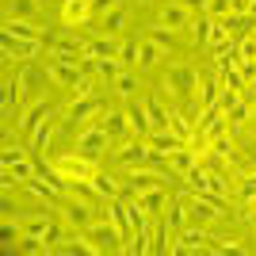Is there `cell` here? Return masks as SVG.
I'll list each match as a JSON object with an SVG mask.
<instances>
[{"instance_id":"1","label":"cell","mask_w":256,"mask_h":256,"mask_svg":"<svg viewBox=\"0 0 256 256\" xmlns=\"http://www.w3.org/2000/svg\"><path fill=\"white\" fill-rule=\"evenodd\" d=\"M50 168L58 172V176H65V180L73 184V180H92V176H96V160L92 157H84V153H65V157H58V160H50Z\"/></svg>"},{"instance_id":"2","label":"cell","mask_w":256,"mask_h":256,"mask_svg":"<svg viewBox=\"0 0 256 256\" xmlns=\"http://www.w3.org/2000/svg\"><path fill=\"white\" fill-rule=\"evenodd\" d=\"M42 46L46 54L62 58V62H73V65H80V58L88 54V38H76V34H46Z\"/></svg>"},{"instance_id":"3","label":"cell","mask_w":256,"mask_h":256,"mask_svg":"<svg viewBox=\"0 0 256 256\" xmlns=\"http://www.w3.org/2000/svg\"><path fill=\"white\" fill-rule=\"evenodd\" d=\"M160 88L168 92V96H195V88H199V69L195 65H172Z\"/></svg>"},{"instance_id":"4","label":"cell","mask_w":256,"mask_h":256,"mask_svg":"<svg viewBox=\"0 0 256 256\" xmlns=\"http://www.w3.org/2000/svg\"><path fill=\"white\" fill-rule=\"evenodd\" d=\"M84 237L100 248V252H118V248L126 245V237L118 234V226L111 222V218H107V222H92V226L84 230Z\"/></svg>"},{"instance_id":"5","label":"cell","mask_w":256,"mask_h":256,"mask_svg":"<svg viewBox=\"0 0 256 256\" xmlns=\"http://www.w3.org/2000/svg\"><path fill=\"white\" fill-rule=\"evenodd\" d=\"M107 142H111V134H107L104 126H84L80 134H76V142H73V150L76 153H84V157H92V160H100V153L107 150Z\"/></svg>"},{"instance_id":"6","label":"cell","mask_w":256,"mask_h":256,"mask_svg":"<svg viewBox=\"0 0 256 256\" xmlns=\"http://www.w3.org/2000/svg\"><path fill=\"white\" fill-rule=\"evenodd\" d=\"M206 241H214L210 234H206L203 226H184L180 230V241L172 245V252H214V245H206Z\"/></svg>"},{"instance_id":"7","label":"cell","mask_w":256,"mask_h":256,"mask_svg":"<svg viewBox=\"0 0 256 256\" xmlns=\"http://www.w3.org/2000/svg\"><path fill=\"white\" fill-rule=\"evenodd\" d=\"M153 188H164V176H160L157 168H150V164H142V168H130V180L126 188H122V195H142V192H153Z\"/></svg>"},{"instance_id":"8","label":"cell","mask_w":256,"mask_h":256,"mask_svg":"<svg viewBox=\"0 0 256 256\" xmlns=\"http://www.w3.org/2000/svg\"><path fill=\"white\" fill-rule=\"evenodd\" d=\"M0 50H4V58H8V62H16V58H20V62H27V58H34V54L42 50V42H38V38H20V34H0Z\"/></svg>"},{"instance_id":"9","label":"cell","mask_w":256,"mask_h":256,"mask_svg":"<svg viewBox=\"0 0 256 256\" xmlns=\"http://www.w3.org/2000/svg\"><path fill=\"white\" fill-rule=\"evenodd\" d=\"M46 76H50L54 84H62V88H76L80 80H84L80 65H73V62H62V58H54V54H50V62H46Z\"/></svg>"},{"instance_id":"10","label":"cell","mask_w":256,"mask_h":256,"mask_svg":"<svg viewBox=\"0 0 256 256\" xmlns=\"http://www.w3.org/2000/svg\"><path fill=\"white\" fill-rule=\"evenodd\" d=\"M146 146H150V153L157 160H168L172 153L180 150V146H188V142H184L180 134H172V130H150V134H146Z\"/></svg>"},{"instance_id":"11","label":"cell","mask_w":256,"mask_h":256,"mask_svg":"<svg viewBox=\"0 0 256 256\" xmlns=\"http://www.w3.org/2000/svg\"><path fill=\"white\" fill-rule=\"evenodd\" d=\"M20 230L23 234H31V237H46V241H62V234H58V226H54L50 214H27V218H20ZM58 248V245H54Z\"/></svg>"},{"instance_id":"12","label":"cell","mask_w":256,"mask_h":256,"mask_svg":"<svg viewBox=\"0 0 256 256\" xmlns=\"http://www.w3.org/2000/svg\"><path fill=\"white\" fill-rule=\"evenodd\" d=\"M58 206H62L65 226H73V230H80V234L92 226V206H88V203H80V199H69V195H65Z\"/></svg>"},{"instance_id":"13","label":"cell","mask_w":256,"mask_h":256,"mask_svg":"<svg viewBox=\"0 0 256 256\" xmlns=\"http://www.w3.org/2000/svg\"><path fill=\"white\" fill-rule=\"evenodd\" d=\"M115 160L122 164V168H142V164L153 160V153H150V146H146V138H134V142H126V146L115 153Z\"/></svg>"},{"instance_id":"14","label":"cell","mask_w":256,"mask_h":256,"mask_svg":"<svg viewBox=\"0 0 256 256\" xmlns=\"http://www.w3.org/2000/svg\"><path fill=\"white\" fill-rule=\"evenodd\" d=\"M122 111H126V118H130V134H134V138H146V134L153 130L146 100H138V96H134V100H126V107H122Z\"/></svg>"},{"instance_id":"15","label":"cell","mask_w":256,"mask_h":256,"mask_svg":"<svg viewBox=\"0 0 256 256\" xmlns=\"http://www.w3.org/2000/svg\"><path fill=\"white\" fill-rule=\"evenodd\" d=\"M160 27H168V31H184V27H192V8L184 4V0H172L160 8Z\"/></svg>"},{"instance_id":"16","label":"cell","mask_w":256,"mask_h":256,"mask_svg":"<svg viewBox=\"0 0 256 256\" xmlns=\"http://www.w3.org/2000/svg\"><path fill=\"white\" fill-rule=\"evenodd\" d=\"M104 111V100L100 96H76L73 104H69V111H65V118L69 122H88L92 115H100Z\"/></svg>"},{"instance_id":"17","label":"cell","mask_w":256,"mask_h":256,"mask_svg":"<svg viewBox=\"0 0 256 256\" xmlns=\"http://www.w3.org/2000/svg\"><path fill=\"white\" fill-rule=\"evenodd\" d=\"M96 122L107 130V134H111V142L122 138V134H130V118H126V111H115V107H104Z\"/></svg>"},{"instance_id":"18","label":"cell","mask_w":256,"mask_h":256,"mask_svg":"<svg viewBox=\"0 0 256 256\" xmlns=\"http://www.w3.org/2000/svg\"><path fill=\"white\" fill-rule=\"evenodd\" d=\"M46 115H54V107L46 104V100H34V104L27 107L23 115H16V118H20V130H23V134H34V130L42 126V118H46Z\"/></svg>"},{"instance_id":"19","label":"cell","mask_w":256,"mask_h":256,"mask_svg":"<svg viewBox=\"0 0 256 256\" xmlns=\"http://www.w3.org/2000/svg\"><path fill=\"white\" fill-rule=\"evenodd\" d=\"M92 16V0H65L62 4V23L65 27H80Z\"/></svg>"},{"instance_id":"20","label":"cell","mask_w":256,"mask_h":256,"mask_svg":"<svg viewBox=\"0 0 256 256\" xmlns=\"http://www.w3.org/2000/svg\"><path fill=\"white\" fill-rule=\"evenodd\" d=\"M126 20H130V8H126V4H115V8H107L104 16H100V31H104V34H115V31L126 27Z\"/></svg>"},{"instance_id":"21","label":"cell","mask_w":256,"mask_h":256,"mask_svg":"<svg viewBox=\"0 0 256 256\" xmlns=\"http://www.w3.org/2000/svg\"><path fill=\"white\" fill-rule=\"evenodd\" d=\"M118 50H122V42H118L115 34L100 31L96 38H88V54H92V58H118Z\"/></svg>"},{"instance_id":"22","label":"cell","mask_w":256,"mask_h":256,"mask_svg":"<svg viewBox=\"0 0 256 256\" xmlns=\"http://www.w3.org/2000/svg\"><path fill=\"white\" fill-rule=\"evenodd\" d=\"M160 58H164V46L157 38H142L138 42V69H153Z\"/></svg>"},{"instance_id":"23","label":"cell","mask_w":256,"mask_h":256,"mask_svg":"<svg viewBox=\"0 0 256 256\" xmlns=\"http://www.w3.org/2000/svg\"><path fill=\"white\" fill-rule=\"evenodd\" d=\"M218 96H222V76H210V80H199V92H195V100H199V107H214L218 104Z\"/></svg>"},{"instance_id":"24","label":"cell","mask_w":256,"mask_h":256,"mask_svg":"<svg viewBox=\"0 0 256 256\" xmlns=\"http://www.w3.org/2000/svg\"><path fill=\"white\" fill-rule=\"evenodd\" d=\"M168 130H172V134H180L184 142H192V138H195V118L172 107V111H168Z\"/></svg>"},{"instance_id":"25","label":"cell","mask_w":256,"mask_h":256,"mask_svg":"<svg viewBox=\"0 0 256 256\" xmlns=\"http://www.w3.org/2000/svg\"><path fill=\"white\" fill-rule=\"evenodd\" d=\"M4 31H8V34H20V38H38V42L46 38V31H38L31 20H16V16L4 20Z\"/></svg>"},{"instance_id":"26","label":"cell","mask_w":256,"mask_h":256,"mask_svg":"<svg viewBox=\"0 0 256 256\" xmlns=\"http://www.w3.org/2000/svg\"><path fill=\"white\" fill-rule=\"evenodd\" d=\"M164 222H168L172 230L180 234L184 226L192 222V214H188V199H176V203H168V206H164Z\"/></svg>"},{"instance_id":"27","label":"cell","mask_w":256,"mask_h":256,"mask_svg":"<svg viewBox=\"0 0 256 256\" xmlns=\"http://www.w3.org/2000/svg\"><path fill=\"white\" fill-rule=\"evenodd\" d=\"M111 88H115L122 100H134L138 96V88H142V80H138V73H130V69H122V73L111 80Z\"/></svg>"},{"instance_id":"28","label":"cell","mask_w":256,"mask_h":256,"mask_svg":"<svg viewBox=\"0 0 256 256\" xmlns=\"http://www.w3.org/2000/svg\"><path fill=\"white\" fill-rule=\"evenodd\" d=\"M210 27H214V16L199 12V16L192 20V27H188V31H192V42L195 46H206V42H210Z\"/></svg>"},{"instance_id":"29","label":"cell","mask_w":256,"mask_h":256,"mask_svg":"<svg viewBox=\"0 0 256 256\" xmlns=\"http://www.w3.org/2000/svg\"><path fill=\"white\" fill-rule=\"evenodd\" d=\"M184 184H188V192H206L210 188V172L203 168V160H195L192 168L184 172Z\"/></svg>"},{"instance_id":"30","label":"cell","mask_w":256,"mask_h":256,"mask_svg":"<svg viewBox=\"0 0 256 256\" xmlns=\"http://www.w3.org/2000/svg\"><path fill=\"white\" fill-rule=\"evenodd\" d=\"M58 252H65V256H96L100 248L88 241V237H69V241H62L58 245Z\"/></svg>"},{"instance_id":"31","label":"cell","mask_w":256,"mask_h":256,"mask_svg":"<svg viewBox=\"0 0 256 256\" xmlns=\"http://www.w3.org/2000/svg\"><path fill=\"white\" fill-rule=\"evenodd\" d=\"M16 80H20V92L27 96V92H34V84H42V80H50V76H46V69H34V65H23Z\"/></svg>"},{"instance_id":"32","label":"cell","mask_w":256,"mask_h":256,"mask_svg":"<svg viewBox=\"0 0 256 256\" xmlns=\"http://www.w3.org/2000/svg\"><path fill=\"white\" fill-rule=\"evenodd\" d=\"M54 115H58V111H54ZM54 115H46V118H42V126L31 134V150H46V146H50L54 130H58V118H54Z\"/></svg>"},{"instance_id":"33","label":"cell","mask_w":256,"mask_h":256,"mask_svg":"<svg viewBox=\"0 0 256 256\" xmlns=\"http://www.w3.org/2000/svg\"><path fill=\"white\" fill-rule=\"evenodd\" d=\"M134 199H138V203L146 206L150 214H160L164 206H168V195H164V188H153V192H142V195H134Z\"/></svg>"},{"instance_id":"34","label":"cell","mask_w":256,"mask_h":256,"mask_svg":"<svg viewBox=\"0 0 256 256\" xmlns=\"http://www.w3.org/2000/svg\"><path fill=\"white\" fill-rule=\"evenodd\" d=\"M237 199H241V206H252L256 203V168H248L241 180H237Z\"/></svg>"},{"instance_id":"35","label":"cell","mask_w":256,"mask_h":256,"mask_svg":"<svg viewBox=\"0 0 256 256\" xmlns=\"http://www.w3.org/2000/svg\"><path fill=\"white\" fill-rule=\"evenodd\" d=\"M92 184H96V192L104 195V199H118V195H122V184H118L115 176H107V172H96Z\"/></svg>"},{"instance_id":"36","label":"cell","mask_w":256,"mask_h":256,"mask_svg":"<svg viewBox=\"0 0 256 256\" xmlns=\"http://www.w3.org/2000/svg\"><path fill=\"white\" fill-rule=\"evenodd\" d=\"M195 160H199V150H188V146H180V150L168 157V164H172V172H180V176H184V172L192 168Z\"/></svg>"},{"instance_id":"37","label":"cell","mask_w":256,"mask_h":256,"mask_svg":"<svg viewBox=\"0 0 256 256\" xmlns=\"http://www.w3.org/2000/svg\"><path fill=\"white\" fill-rule=\"evenodd\" d=\"M248 118H252V104H245V100H241V104H234L230 111H226V122H230V134H234L237 126H245Z\"/></svg>"},{"instance_id":"38","label":"cell","mask_w":256,"mask_h":256,"mask_svg":"<svg viewBox=\"0 0 256 256\" xmlns=\"http://www.w3.org/2000/svg\"><path fill=\"white\" fill-rule=\"evenodd\" d=\"M210 153H214V157H222V160H234V157H237V142H234V134H218V138L210 142Z\"/></svg>"},{"instance_id":"39","label":"cell","mask_w":256,"mask_h":256,"mask_svg":"<svg viewBox=\"0 0 256 256\" xmlns=\"http://www.w3.org/2000/svg\"><path fill=\"white\" fill-rule=\"evenodd\" d=\"M146 107H150V122H153V130H168V107L160 104L157 96L146 100Z\"/></svg>"},{"instance_id":"40","label":"cell","mask_w":256,"mask_h":256,"mask_svg":"<svg viewBox=\"0 0 256 256\" xmlns=\"http://www.w3.org/2000/svg\"><path fill=\"white\" fill-rule=\"evenodd\" d=\"M23 100V92H20V80H8L4 84V96H0V107H4V118H12V111H16V104Z\"/></svg>"},{"instance_id":"41","label":"cell","mask_w":256,"mask_h":256,"mask_svg":"<svg viewBox=\"0 0 256 256\" xmlns=\"http://www.w3.org/2000/svg\"><path fill=\"white\" fill-rule=\"evenodd\" d=\"M8 16H16V20H34V16H38V0H8Z\"/></svg>"},{"instance_id":"42","label":"cell","mask_w":256,"mask_h":256,"mask_svg":"<svg viewBox=\"0 0 256 256\" xmlns=\"http://www.w3.org/2000/svg\"><path fill=\"white\" fill-rule=\"evenodd\" d=\"M230 42H234V34L226 31V23H222V20H214V27H210V42H206V46H210V54H218L222 46H230Z\"/></svg>"},{"instance_id":"43","label":"cell","mask_w":256,"mask_h":256,"mask_svg":"<svg viewBox=\"0 0 256 256\" xmlns=\"http://www.w3.org/2000/svg\"><path fill=\"white\" fill-rule=\"evenodd\" d=\"M168 230H172L168 222H160L150 234V252H168Z\"/></svg>"},{"instance_id":"44","label":"cell","mask_w":256,"mask_h":256,"mask_svg":"<svg viewBox=\"0 0 256 256\" xmlns=\"http://www.w3.org/2000/svg\"><path fill=\"white\" fill-rule=\"evenodd\" d=\"M218 76H222V88H237V92H245V88H248V80H245L241 69H226V73H218Z\"/></svg>"},{"instance_id":"45","label":"cell","mask_w":256,"mask_h":256,"mask_svg":"<svg viewBox=\"0 0 256 256\" xmlns=\"http://www.w3.org/2000/svg\"><path fill=\"white\" fill-rule=\"evenodd\" d=\"M237 54H241V62H256V31L237 38Z\"/></svg>"},{"instance_id":"46","label":"cell","mask_w":256,"mask_h":256,"mask_svg":"<svg viewBox=\"0 0 256 256\" xmlns=\"http://www.w3.org/2000/svg\"><path fill=\"white\" fill-rule=\"evenodd\" d=\"M118 73H122V62H118V58H100V76H104V80H115Z\"/></svg>"},{"instance_id":"47","label":"cell","mask_w":256,"mask_h":256,"mask_svg":"<svg viewBox=\"0 0 256 256\" xmlns=\"http://www.w3.org/2000/svg\"><path fill=\"white\" fill-rule=\"evenodd\" d=\"M230 12H234V0H206V16H214V20H222Z\"/></svg>"},{"instance_id":"48","label":"cell","mask_w":256,"mask_h":256,"mask_svg":"<svg viewBox=\"0 0 256 256\" xmlns=\"http://www.w3.org/2000/svg\"><path fill=\"white\" fill-rule=\"evenodd\" d=\"M20 157H27V150H23V146H4V150H0V164H12V160H20Z\"/></svg>"},{"instance_id":"49","label":"cell","mask_w":256,"mask_h":256,"mask_svg":"<svg viewBox=\"0 0 256 256\" xmlns=\"http://www.w3.org/2000/svg\"><path fill=\"white\" fill-rule=\"evenodd\" d=\"M118 62H122V65H138V42H122Z\"/></svg>"},{"instance_id":"50","label":"cell","mask_w":256,"mask_h":256,"mask_svg":"<svg viewBox=\"0 0 256 256\" xmlns=\"http://www.w3.org/2000/svg\"><path fill=\"white\" fill-rule=\"evenodd\" d=\"M234 104H241V92H237V88H222V96H218V107H222V111H230Z\"/></svg>"},{"instance_id":"51","label":"cell","mask_w":256,"mask_h":256,"mask_svg":"<svg viewBox=\"0 0 256 256\" xmlns=\"http://www.w3.org/2000/svg\"><path fill=\"white\" fill-rule=\"evenodd\" d=\"M218 245H214V252H241V241H234V237H214Z\"/></svg>"},{"instance_id":"52","label":"cell","mask_w":256,"mask_h":256,"mask_svg":"<svg viewBox=\"0 0 256 256\" xmlns=\"http://www.w3.org/2000/svg\"><path fill=\"white\" fill-rule=\"evenodd\" d=\"M150 38H157V42L164 46V50L172 46V31H164V27H150Z\"/></svg>"},{"instance_id":"53","label":"cell","mask_w":256,"mask_h":256,"mask_svg":"<svg viewBox=\"0 0 256 256\" xmlns=\"http://www.w3.org/2000/svg\"><path fill=\"white\" fill-rule=\"evenodd\" d=\"M115 4H118V0H92V12H100V16H104V12L115 8Z\"/></svg>"},{"instance_id":"54","label":"cell","mask_w":256,"mask_h":256,"mask_svg":"<svg viewBox=\"0 0 256 256\" xmlns=\"http://www.w3.org/2000/svg\"><path fill=\"white\" fill-rule=\"evenodd\" d=\"M184 4H188L192 12H206V0H184Z\"/></svg>"},{"instance_id":"55","label":"cell","mask_w":256,"mask_h":256,"mask_svg":"<svg viewBox=\"0 0 256 256\" xmlns=\"http://www.w3.org/2000/svg\"><path fill=\"white\" fill-rule=\"evenodd\" d=\"M234 12H241V16H245V12H248V0H234Z\"/></svg>"},{"instance_id":"56","label":"cell","mask_w":256,"mask_h":256,"mask_svg":"<svg viewBox=\"0 0 256 256\" xmlns=\"http://www.w3.org/2000/svg\"><path fill=\"white\" fill-rule=\"evenodd\" d=\"M248 222H252V226H256V203H252V206H248Z\"/></svg>"},{"instance_id":"57","label":"cell","mask_w":256,"mask_h":256,"mask_svg":"<svg viewBox=\"0 0 256 256\" xmlns=\"http://www.w3.org/2000/svg\"><path fill=\"white\" fill-rule=\"evenodd\" d=\"M248 88H252V92H256V76H252V84H248Z\"/></svg>"},{"instance_id":"58","label":"cell","mask_w":256,"mask_h":256,"mask_svg":"<svg viewBox=\"0 0 256 256\" xmlns=\"http://www.w3.org/2000/svg\"><path fill=\"white\" fill-rule=\"evenodd\" d=\"M252 118H256V104H252Z\"/></svg>"},{"instance_id":"59","label":"cell","mask_w":256,"mask_h":256,"mask_svg":"<svg viewBox=\"0 0 256 256\" xmlns=\"http://www.w3.org/2000/svg\"><path fill=\"white\" fill-rule=\"evenodd\" d=\"M142 4H146V0H142Z\"/></svg>"}]
</instances>
